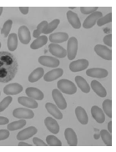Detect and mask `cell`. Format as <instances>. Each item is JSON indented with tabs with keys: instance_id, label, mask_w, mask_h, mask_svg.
I'll return each instance as SVG.
<instances>
[{
	"instance_id": "cell-40",
	"label": "cell",
	"mask_w": 116,
	"mask_h": 152,
	"mask_svg": "<svg viewBox=\"0 0 116 152\" xmlns=\"http://www.w3.org/2000/svg\"><path fill=\"white\" fill-rule=\"evenodd\" d=\"M104 43L107 45V46H109V48H111L112 47V34H107L106 36H104Z\"/></svg>"
},
{
	"instance_id": "cell-42",
	"label": "cell",
	"mask_w": 116,
	"mask_h": 152,
	"mask_svg": "<svg viewBox=\"0 0 116 152\" xmlns=\"http://www.w3.org/2000/svg\"><path fill=\"white\" fill-rule=\"evenodd\" d=\"M33 142L37 146H47L48 145L47 143H45L42 140L37 138V137H34V138L33 139Z\"/></svg>"
},
{
	"instance_id": "cell-19",
	"label": "cell",
	"mask_w": 116,
	"mask_h": 152,
	"mask_svg": "<svg viewBox=\"0 0 116 152\" xmlns=\"http://www.w3.org/2000/svg\"><path fill=\"white\" fill-rule=\"evenodd\" d=\"M63 74V70L62 69H52L51 71L48 72L45 75H44V80L46 82H52V81L58 79L59 77H61Z\"/></svg>"
},
{
	"instance_id": "cell-6",
	"label": "cell",
	"mask_w": 116,
	"mask_h": 152,
	"mask_svg": "<svg viewBox=\"0 0 116 152\" xmlns=\"http://www.w3.org/2000/svg\"><path fill=\"white\" fill-rule=\"evenodd\" d=\"M39 63L46 66V67L49 68H56L59 65V60L58 58H54V57H51V56H47V55H43L39 58Z\"/></svg>"
},
{
	"instance_id": "cell-43",
	"label": "cell",
	"mask_w": 116,
	"mask_h": 152,
	"mask_svg": "<svg viewBox=\"0 0 116 152\" xmlns=\"http://www.w3.org/2000/svg\"><path fill=\"white\" fill-rule=\"evenodd\" d=\"M9 123V119L6 117L0 116V125H4Z\"/></svg>"
},
{
	"instance_id": "cell-45",
	"label": "cell",
	"mask_w": 116,
	"mask_h": 152,
	"mask_svg": "<svg viewBox=\"0 0 116 152\" xmlns=\"http://www.w3.org/2000/svg\"><path fill=\"white\" fill-rule=\"evenodd\" d=\"M108 130L109 133H112V121H109L108 124Z\"/></svg>"
},
{
	"instance_id": "cell-20",
	"label": "cell",
	"mask_w": 116,
	"mask_h": 152,
	"mask_svg": "<svg viewBox=\"0 0 116 152\" xmlns=\"http://www.w3.org/2000/svg\"><path fill=\"white\" fill-rule=\"evenodd\" d=\"M91 115L95 121L99 124H102L105 121V115L102 110L98 106L94 105L91 108Z\"/></svg>"
},
{
	"instance_id": "cell-48",
	"label": "cell",
	"mask_w": 116,
	"mask_h": 152,
	"mask_svg": "<svg viewBox=\"0 0 116 152\" xmlns=\"http://www.w3.org/2000/svg\"><path fill=\"white\" fill-rule=\"evenodd\" d=\"M3 7H0V16H1V14H2V13H3Z\"/></svg>"
},
{
	"instance_id": "cell-4",
	"label": "cell",
	"mask_w": 116,
	"mask_h": 152,
	"mask_svg": "<svg viewBox=\"0 0 116 152\" xmlns=\"http://www.w3.org/2000/svg\"><path fill=\"white\" fill-rule=\"evenodd\" d=\"M94 51L95 53L100 56L101 58L105 60H111L112 59V51L111 49H109L107 46L102 45H97L94 46Z\"/></svg>"
},
{
	"instance_id": "cell-21",
	"label": "cell",
	"mask_w": 116,
	"mask_h": 152,
	"mask_svg": "<svg viewBox=\"0 0 116 152\" xmlns=\"http://www.w3.org/2000/svg\"><path fill=\"white\" fill-rule=\"evenodd\" d=\"M45 108H46L47 111L49 112L52 116H54L55 119H57V120H62L63 119L62 113L59 110V109L56 105H54V104L48 102L45 104Z\"/></svg>"
},
{
	"instance_id": "cell-30",
	"label": "cell",
	"mask_w": 116,
	"mask_h": 152,
	"mask_svg": "<svg viewBox=\"0 0 116 152\" xmlns=\"http://www.w3.org/2000/svg\"><path fill=\"white\" fill-rule=\"evenodd\" d=\"M25 125H26V121H25L24 119H20L19 121H14V122H12V123L8 124L7 130H11V131H14V130L21 129V128H23Z\"/></svg>"
},
{
	"instance_id": "cell-36",
	"label": "cell",
	"mask_w": 116,
	"mask_h": 152,
	"mask_svg": "<svg viewBox=\"0 0 116 152\" xmlns=\"http://www.w3.org/2000/svg\"><path fill=\"white\" fill-rule=\"evenodd\" d=\"M12 25H13V21H12L11 19L7 20V21L4 23V24L3 28H2L1 34H4V37H8L9 34V32H10V30H11Z\"/></svg>"
},
{
	"instance_id": "cell-35",
	"label": "cell",
	"mask_w": 116,
	"mask_h": 152,
	"mask_svg": "<svg viewBox=\"0 0 116 152\" xmlns=\"http://www.w3.org/2000/svg\"><path fill=\"white\" fill-rule=\"evenodd\" d=\"M47 25H48V22L47 21H42L39 24H38L37 28L34 31V34H33L34 37L36 38V39L39 38L41 35V34H43V31H44V29H45Z\"/></svg>"
},
{
	"instance_id": "cell-15",
	"label": "cell",
	"mask_w": 116,
	"mask_h": 152,
	"mask_svg": "<svg viewBox=\"0 0 116 152\" xmlns=\"http://www.w3.org/2000/svg\"><path fill=\"white\" fill-rule=\"evenodd\" d=\"M69 39V34L67 33L63 32H58V33H54L49 36V41L52 44H60L63 42H65Z\"/></svg>"
},
{
	"instance_id": "cell-28",
	"label": "cell",
	"mask_w": 116,
	"mask_h": 152,
	"mask_svg": "<svg viewBox=\"0 0 116 152\" xmlns=\"http://www.w3.org/2000/svg\"><path fill=\"white\" fill-rule=\"evenodd\" d=\"M48 42V38L47 36L45 35H42L39 36V38H37L34 41L33 43L30 45V48L32 49H39L41 47H43L44 45H45L47 44Z\"/></svg>"
},
{
	"instance_id": "cell-22",
	"label": "cell",
	"mask_w": 116,
	"mask_h": 152,
	"mask_svg": "<svg viewBox=\"0 0 116 152\" xmlns=\"http://www.w3.org/2000/svg\"><path fill=\"white\" fill-rule=\"evenodd\" d=\"M67 18L68 21L71 24V26L75 29H79L81 27V23L78 15L73 11L69 10L67 12Z\"/></svg>"
},
{
	"instance_id": "cell-11",
	"label": "cell",
	"mask_w": 116,
	"mask_h": 152,
	"mask_svg": "<svg viewBox=\"0 0 116 152\" xmlns=\"http://www.w3.org/2000/svg\"><path fill=\"white\" fill-rule=\"evenodd\" d=\"M38 130L36 129L34 126H29L24 130H21L18 134H17V140H25L27 139L31 138L37 133Z\"/></svg>"
},
{
	"instance_id": "cell-41",
	"label": "cell",
	"mask_w": 116,
	"mask_h": 152,
	"mask_svg": "<svg viewBox=\"0 0 116 152\" xmlns=\"http://www.w3.org/2000/svg\"><path fill=\"white\" fill-rule=\"evenodd\" d=\"M9 137V130H0V140H4Z\"/></svg>"
},
{
	"instance_id": "cell-3",
	"label": "cell",
	"mask_w": 116,
	"mask_h": 152,
	"mask_svg": "<svg viewBox=\"0 0 116 152\" xmlns=\"http://www.w3.org/2000/svg\"><path fill=\"white\" fill-rule=\"evenodd\" d=\"M78 51V40L75 37H71L68 39L67 57L69 60H74L77 55Z\"/></svg>"
},
{
	"instance_id": "cell-8",
	"label": "cell",
	"mask_w": 116,
	"mask_h": 152,
	"mask_svg": "<svg viewBox=\"0 0 116 152\" xmlns=\"http://www.w3.org/2000/svg\"><path fill=\"white\" fill-rule=\"evenodd\" d=\"M13 115L18 119H32L34 117V113L28 108H17L13 112Z\"/></svg>"
},
{
	"instance_id": "cell-17",
	"label": "cell",
	"mask_w": 116,
	"mask_h": 152,
	"mask_svg": "<svg viewBox=\"0 0 116 152\" xmlns=\"http://www.w3.org/2000/svg\"><path fill=\"white\" fill-rule=\"evenodd\" d=\"M45 126L47 127V129L53 134H58L59 132V125L58 122L54 120L52 117H47L45 120Z\"/></svg>"
},
{
	"instance_id": "cell-27",
	"label": "cell",
	"mask_w": 116,
	"mask_h": 152,
	"mask_svg": "<svg viewBox=\"0 0 116 152\" xmlns=\"http://www.w3.org/2000/svg\"><path fill=\"white\" fill-rule=\"evenodd\" d=\"M75 82L77 83V85L79 86V88L84 93H89L90 91V87L89 84L87 83V81L85 80L83 77L78 75L75 77Z\"/></svg>"
},
{
	"instance_id": "cell-1",
	"label": "cell",
	"mask_w": 116,
	"mask_h": 152,
	"mask_svg": "<svg viewBox=\"0 0 116 152\" xmlns=\"http://www.w3.org/2000/svg\"><path fill=\"white\" fill-rule=\"evenodd\" d=\"M18 64L14 56L7 52L0 53V82L10 81L17 73Z\"/></svg>"
},
{
	"instance_id": "cell-2",
	"label": "cell",
	"mask_w": 116,
	"mask_h": 152,
	"mask_svg": "<svg viewBox=\"0 0 116 152\" xmlns=\"http://www.w3.org/2000/svg\"><path fill=\"white\" fill-rule=\"evenodd\" d=\"M58 90L67 94H74L77 92V88L74 83L68 80H61L57 84Z\"/></svg>"
},
{
	"instance_id": "cell-18",
	"label": "cell",
	"mask_w": 116,
	"mask_h": 152,
	"mask_svg": "<svg viewBox=\"0 0 116 152\" xmlns=\"http://www.w3.org/2000/svg\"><path fill=\"white\" fill-rule=\"evenodd\" d=\"M25 93L27 94L28 97H30V98L36 99V100H42L45 95L44 93L41 91L40 90L34 88V87H28L25 90Z\"/></svg>"
},
{
	"instance_id": "cell-14",
	"label": "cell",
	"mask_w": 116,
	"mask_h": 152,
	"mask_svg": "<svg viewBox=\"0 0 116 152\" xmlns=\"http://www.w3.org/2000/svg\"><path fill=\"white\" fill-rule=\"evenodd\" d=\"M18 38L20 42L23 45H28L30 39H31V35H30V31L26 26H21L18 28Z\"/></svg>"
},
{
	"instance_id": "cell-44",
	"label": "cell",
	"mask_w": 116,
	"mask_h": 152,
	"mask_svg": "<svg viewBox=\"0 0 116 152\" xmlns=\"http://www.w3.org/2000/svg\"><path fill=\"white\" fill-rule=\"evenodd\" d=\"M19 10L23 14L26 15L28 13V7H19Z\"/></svg>"
},
{
	"instance_id": "cell-25",
	"label": "cell",
	"mask_w": 116,
	"mask_h": 152,
	"mask_svg": "<svg viewBox=\"0 0 116 152\" xmlns=\"http://www.w3.org/2000/svg\"><path fill=\"white\" fill-rule=\"evenodd\" d=\"M18 104H22L25 107L29 109H36L38 108V103L35 101V99L30 98V97H18Z\"/></svg>"
},
{
	"instance_id": "cell-33",
	"label": "cell",
	"mask_w": 116,
	"mask_h": 152,
	"mask_svg": "<svg viewBox=\"0 0 116 152\" xmlns=\"http://www.w3.org/2000/svg\"><path fill=\"white\" fill-rule=\"evenodd\" d=\"M104 112L108 115V117L112 118V100L105 99L102 104Z\"/></svg>"
},
{
	"instance_id": "cell-12",
	"label": "cell",
	"mask_w": 116,
	"mask_h": 152,
	"mask_svg": "<svg viewBox=\"0 0 116 152\" xmlns=\"http://www.w3.org/2000/svg\"><path fill=\"white\" fill-rule=\"evenodd\" d=\"M23 91V86L18 83L9 84L4 89V93L7 95H16Z\"/></svg>"
},
{
	"instance_id": "cell-39",
	"label": "cell",
	"mask_w": 116,
	"mask_h": 152,
	"mask_svg": "<svg viewBox=\"0 0 116 152\" xmlns=\"http://www.w3.org/2000/svg\"><path fill=\"white\" fill-rule=\"evenodd\" d=\"M98 7H81L80 12L83 14H91L96 12Z\"/></svg>"
},
{
	"instance_id": "cell-26",
	"label": "cell",
	"mask_w": 116,
	"mask_h": 152,
	"mask_svg": "<svg viewBox=\"0 0 116 152\" xmlns=\"http://www.w3.org/2000/svg\"><path fill=\"white\" fill-rule=\"evenodd\" d=\"M45 70L43 68H37L28 76V81L30 83H35L38 80H39L42 77H44Z\"/></svg>"
},
{
	"instance_id": "cell-9",
	"label": "cell",
	"mask_w": 116,
	"mask_h": 152,
	"mask_svg": "<svg viewBox=\"0 0 116 152\" xmlns=\"http://www.w3.org/2000/svg\"><path fill=\"white\" fill-rule=\"evenodd\" d=\"M89 66V61L87 59H79L70 63L69 69L72 72L83 71Z\"/></svg>"
},
{
	"instance_id": "cell-13",
	"label": "cell",
	"mask_w": 116,
	"mask_h": 152,
	"mask_svg": "<svg viewBox=\"0 0 116 152\" xmlns=\"http://www.w3.org/2000/svg\"><path fill=\"white\" fill-rule=\"evenodd\" d=\"M86 75L89 77H94V78H99V79H103L107 77L109 73L106 69H101V68H92L87 69L86 71Z\"/></svg>"
},
{
	"instance_id": "cell-46",
	"label": "cell",
	"mask_w": 116,
	"mask_h": 152,
	"mask_svg": "<svg viewBox=\"0 0 116 152\" xmlns=\"http://www.w3.org/2000/svg\"><path fill=\"white\" fill-rule=\"evenodd\" d=\"M18 146H31V145L24 143V142H20V143H18Z\"/></svg>"
},
{
	"instance_id": "cell-34",
	"label": "cell",
	"mask_w": 116,
	"mask_h": 152,
	"mask_svg": "<svg viewBox=\"0 0 116 152\" xmlns=\"http://www.w3.org/2000/svg\"><path fill=\"white\" fill-rule=\"evenodd\" d=\"M46 142L50 146H62V142L54 135H48L46 138Z\"/></svg>"
},
{
	"instance_id": "cell-37",
	"label": "cell",
	"mask_w": 116,
	"mask_h": 152,
	"mask_svg": "<svg viewBox=\"0 0 116 152\" xmlns=\"http://www.w3.org/2000/svg\"><path fill=\"white\" fill-rule=\"evenodd\" d=\"M112 22V13H109L108 14H106L105 16H102V18H100L98 19V21H97V24H98V26L99 27H101L103 25H104V24H106V23H111Z\"/></svg>"
},
{
	"instance_id": "cell-31",
	"label": "cell",
	"mask_w": 116,
	"mask_h": 152,
	"mask_svg": "<svg viewBox=\"0 0 116 152\" xmlns=\"http://www.w3.org/2000/svg\"><path fill=\"white\" fill-rule=\"evenodd\" d=\"M99 135L101 136L104 143L107 146H111L112 145V135L111 133H109L108 130H102L99 132Z\"/></svg>"
},
{
	"instance_id": "cell-24",
	"label": "cell",
	"mask_w": 116,
	"mask_h": 152,
	"mask_svg": "<svg viewBox=\"0 0 116 152\" xmlns=\"http://www.w3.org/2000/svg\"><path fill=\"white\" fill-rule=\"evenodd\" d=\"M75 115L78 121H80V123H81L82 125H87L89 122V117L87 113L85 110L84 108H82L81 106H78L75 109Z\"/></svg>"
},
{
	"instance_id": "cell-38",
	"label": "cell",
	"mask_w": 116,
	"mask_h": 152,
	"mask_svg": "<svg viewBox=\"0 0 116 152\" xmlns=\"http://www.w3.org/2000/svg\"><path fill=\"white\" fill-rule=\"evenodd\" d=\"M13 100V98L11 96H7L5 97L0 103V112H3L4 110H6L8 106H9L10 103L12 102Z\"/></svg>"
},
{
	"instance_id": "cell-5",
	"label": "cell",
	"mask_w": 116,
	"mask_h": 152,
	"mask_svg": "<svg viewBox=\"0 0 116 152\" xmlns=\"http://www.w3.org/2000/svg\"><path fill=\"white\" fill-rule=\"evenodd\" d=\"M102 16L103 14L100 11H96L91 14L85 18V22L83 23V27L85 28H91L92 27H94V24L97 23L99 18H102Z\"/></svg>"
},
{
	"instance_id": "cell-49",
	"label": "cell",
	"mask_w": 116,
	"mask_h": 152,
	"mask_svg": "<svg viewBox=\"0 0 116 152\" xmlns=\"http://www.w3.org/2000/svg\"><path fill=\"white\" fill-rule=\"evenodd\" d=\"M0 48H1V42H0Z\"/></svg>"
},
{
	"instance_id": "cell-23",
	"label": "cell",
	"mask_w": 116,
	"mask_h": 152,
	"mask_svg": "<svg viewBox=\"0 0 116 152\" xmlns=\"http://www.w3.org/2000/svg\"><path fill=\"white\" fill-rule=\"evenodd\" d=\"M91 88L94 91V93L97 94V95H98L99 97H105L107 95V91H106V90L104 89V87L98 81H92L91 82Z\"/></svg>"
},
{
	"instance_id": "cell-32",
	"label": "cell",
	"mask_w": 116,
	"mask_h": 152,
	"mask_svg": "<svg viewBox=\"0 0 116 152\" xmlns=\"http://www.w3.org/2000/svg\"><path fill=\"white\" fill-rule=\"evenodd\" d=\"M60 23V20L59 19H54L51 23H48V25L45 27V28L43 31V34H49L50 33L54 31V29H56V28L58 27V25Z\"/></svg>"
},
{
	"instance_id": "cell-16",
	"label": "cell",
	"mask_w": 116,
	"mask_h": 152,
	"mask_svg": "<svg viewBox=\"0 0 116 152\" xmlns=\"http://www.w3.org/2000/svg\"><path fill=\"white\" fill-rule=\"evenodd\" d=\"M64 136L67 140V143L70 146H76L78 145V138L74 130L71 128H67L64 131Z\"/></svg>"
},
{
	"instance_id": "cell-7",
	"label": "cell",
	"mask_w": 116,
	"mask_h": 152,
	"mask_svg": "<svg viewBox=\"0 0 116 152\" xmlns=\"http://www.w3.org/2000/svg\"><path fill=\"white\" fill-rule=\"evenodd\" d=\"M52 96H53L54 102H55L58 109L65 110L67 108V102H66L64 97L63 96V94H61V92L59 91V90H55V89L53 90Z\"/></svg>"
},
{
	"instance_id": "cell-29",
	"label": "cell",
	"mask_w": 116,
	"mask_h": 152,
	"mask_svg": "<svg viewBox=\"0 0 116 152\" xmlns=\"http://www.w3.org/2000/svg\"><path fill=\"white\" fill-rule=\"evenodd\" d=\"M18 47V36L15 34H10L8 38V49L10 51H15Z\"/></svg>"
},
{
	"instance_id": "cell-47",
	"label": "cell",
	"mask_w": 116,
	"mask_h": 152,
	"mask_svg": "<svg viewBox=\"0 0 116 152\" xmlns=\"http://www.w3.org/2000/svg\"><path fill=\"white\" fill-rule=\"evenodd\" d=\"M99 136H100V135H99V134H94V139H96V140H97V139H98L99 138Z\"/></svg>"
},
{
	"instance_id": "cell-10",
	"label": "cell",
	"mask_w": 116,
	"mask_h": 152,
	"mask_svg": "<svg viewBox=\"0 0 116 152\" xmlns=\"http://www.w3.org/2000/svg\"><path fill=\"white\" fill-rule=\"evenodd\" d=\"M49 50L52 55L58 58H64L67 56L66 50L58 44H50L49 45Z\"/></svg>"
}]
</instances>
